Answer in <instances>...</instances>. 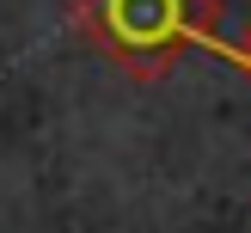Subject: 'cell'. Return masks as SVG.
<instances>
[{
  "mask_svg": "<svg viewBox=\"0 0 251 233\" xmlns=\"http://www.w3.org/2000/svg\"><path fill=\"white\" fill-rule=\"evenodd\" d=\"M227 55L239 61V68H245V80H251V25H245V37H239V43H227Z\"/></svg>",
  "mask_w": 251,
  "mask_h": 233,
  "instance_id": "2",
  "label": "cell"
},
{
  "mask_svg": "<svg viewBox=\"0 0 251 233\" xmlns=\"http://www.w3.org/2000/svg\"><path fill=\"white\" fill-rule=\"evenodd\" d=\"M80 31L129 74H159L221 43V0H74Z\"/></svg>",
  "mask_w": 251,
  "mask_h": 233,
  "instance_id": "1",
  "label": "cell"
}]
</instances>
